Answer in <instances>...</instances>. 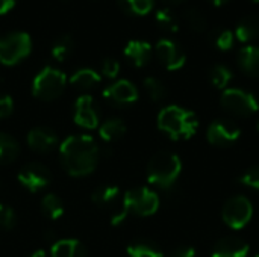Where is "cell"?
Wrapping results in <instances>:
<instances>
[{"label": "cell", "instance_id": "6da1fadb", "mask_svg": "<svg viewBox=\"0 0 259 257\" xmlns=\"http://www.w3.org/2000/svg\"><path fill=\"white\" fill-rule=\"evenodd\" d=\"M64 170L73 177H82L94 171L99 162V147L90 135H73L59 147Z\"/></svg>", "mask_w": 259, "mask_h": 257}, {"label": "cell", "instance_id": "7a4b0ae2", "mask_svg": "<svg viewBox=\"0 0 259 257\" xmlns=\"http://www.w3.org/2000/svg\"><path fill=\"white\" fill-rule=\"evenodd\" d=\"M158 127L171 139H188L199 129V118L193 111L170 105L158 115Z\"/></svg>", "mask_w": 259, "mask_h": 257}, {"label": "cell", "instance_id": "3957f363", "mask_svg": "<svg viewBox=\"0 0 259 257\" xmlns=\"http://www.w3.org/2000/svg\"><path fill=\"white\" fill-rule=\"evenodd\" d=\"M182 171V162L178 155L170 151H159L155 155L147 165V180L149 183L168 189L178 180Z\"/></svg>", "mask_w": 259, "mask_h": 257}, {"label": "cell", "instance_id": "277c9868", "mask_svg": "<svg viewBox=\"0 0 259 257\" xmlns=\"http://www.w3.org/2000/svg\"><path fill=\"white\" fill-rule=\"evenodd\" d=\"M67 85V77L62 71L53 67H44L32 83V94L44 101L58 98Z\"/></svg>", "mask_w": 259, "mask_h": 257}, {"label": "cell", "instance_id": "5b68a950", "mask_svg": "<svg viewBox=\"0 0 259 257\" xmlns=\"http://www.w3.org/2000/svg\"><path fill=\"white\" fill-rule=\"evenodd\" d=\"M32 50V39L24 32H12L0 38V62L15 65L27 58Z\"/></svg>", "mask_w": 259, "mask_h": 257}, {"label": "cell", "instance_id": "8992f818", "mask_svg": "<svg viewBox=\"0 0 259 257\" xmlns=\"http://www.w3.org/2000/svg\"><path fill=\"white\" fill-rule=\"evenodd\" d=\"M220 103L228 112H231L237 117H243V118L256 114V111L259 109L256 97L252 92L240 89V88L225 89L222 94Z\"/></svg>", "mask_w": 259, "mask_h": 257}, {"label": "cell", "instance_id": "52a82bcc", "mask_svg": "<svg viewBox=\"0 0 259 257\" xmlns=\"http://www.w3.org/2000/svg\"><path fill=\"white\" fill-rule=\"evenodd\" d=\"M253 215V208L249 198L237 195L229 198L223 206V221L234 230H240L249 224Z\"/></svg>", "mask_w": 259, "mask_h": 257}, {"label": "cell", "instance_id": "ba28073f", "mask_svg": "<svg viewBox=\"0 0 259 257\" xmlns=\"http://www.w3.org/2000/svg\"><path fill=\"white\" fill-rule=\"evenodd\" d=\"M127 209L140 217L153 215L159 208V197L149 188H134L123 197Z\"/></svg>", "mask_w": 259, "mask_h": 257}, {"label": "cell", "instance_id": "9c48e42d", "mask_svg": "<svg viewBox=\"0 0 259 257\" xmlns=\"http://www.w3.org/2000/svg\"><path fill=\"white\" fill-rule=\"evenodd\" d=\"M240 135H241L240 127L231 120H217L211 123L206 133L208 141L217 147H228L234 144L235 141H238Z\"/></svg>", "mask_w": 259, "mask_h": 257}, {"label": "cell", "instance_id": "30bf717a", "mask_svg": "<svg viewBox=\"0 0 259 257\" xmlns=\"http://www.w3.org/2000/svg\"><path fill=\"white\" fill-rule=\"evenodd\" d=\"M17 177H18V182L21 183V186H24L30 192L41 191L50 182L49 170L38 162H30V164L24 165L20 170Z\"/></svg>", "mask_w": 259, "mask_h": 257}, {"label": "cell", "instance_id": "8fae6325", "mask_svg": "<svg viewBox=\"0 0 259 257\" xmlns=\"http://www.w3.org/2000/svg\"><path fill=\"white\" fill-rule=\"evenodd\" d=\"M155 50H156L158 59L161 61V64L167 70H179V68L184 67L187 56H185V52L182 50V47L178 42L164 38V39L158 41Z\"/></svg>", "mask_w": 259, "mask_h": 257}, {"label": "cell", "instance_id": "7c38bea8", "mask_svg": "<svg viewBox=\"0 0 259 257\" xmlns=\"http://www.w3.org/2000/svg\"><path fill=\"white\" fill-rule=\"evenodd\" d=\"M103 97L108 101H111L112 105L124 106V105L135 103L138 100V91L132 82L121 79V80H117L115 83L109 85L103 91Z\"/></svg>", "mask_w": 259, "mask_h": 257}, {"label": "cell", "instance_id": "4fadbf2b", "mask_svg": "<svg viewBox=\"0 0 259 257\" xmlns=\"http://www.w3.org/2000/svg\"><path fill=\"white\" fill-rule=\"evenodd\" d=\"M74 121L85 129H96L99 124V115L94 109L93 98L90 95H80L74 103Z\"/></svg>", "mask_w": 259, "mask_h": 257}, {"label": "cell", "instance_id": "5bb4252c", "mask_svg": "<svg viewBox=\"0 0 259 257\" xmlns=\"http://www.w3.org/2000/svg\"><path fill=\"white\" fill-rule=\"evenodd\" d=\"M27 144L33 151L47 153L58 145V135L49 127H35L27 135Z\"/></svg>", "mask_w": 259, "mask_h": 257}, {"label": "cell", "instance_id": "9a60e30c", "mask_svg": "<svg viewBox=\"0 0 259 257\" xmlns=\"http://www.w3.org/2000/svg\"><path fill=\"white\" fill-rule=\"evenodd\" d=\"M249 250V245L243 239L228 236L215 244L212 257H247Z\"/></svg>", "mask_w": 259, "mask_h": 257}, {"label": "cell", "instance_id": "2e32d148", "mask_svg": "<svg viewBox=\"0 0 259 257\" xmlns=\"http://www.w3.org/2000/svg\"><path fill=\"white\" fill-rule=\"evenodd\" d=\"M124 56L135 67H144L152 58V45L146 41L134 39V41L127 42V45L124 48Z\"/></svg>", "mask_w": 259, "mask_h": 257}, {"label": "cell", "instance_id": "e0dca14e", "mask_svg": "<svg viewBox=\"0 0 259 257\" xmlns=\"http://www.w3.org/2000/svg\"><path fill=\"white\" fill-rule=\"evenodd\" d=\"M238 65L240 68L252 76V77H259V47L256 45H247L243 47L238 52Z\"/></svg>", "mask_w": 259, "mask_h": 257}, {"label": "cell", "instance_id": "ac0fdd59", "mask_svg": "<svg viewBox=\"0 0 259 257\" xmlns=\"http://www.w3.org/2000/svg\"><path fill=\"white\" fill-rule=\"evenodd\" d=\"M52 257H87L85 247L76 239H61L52 245Z\"/></svg>", "mask_w": 259, "mask_h": 257}, {"label": "cell", "instance_id": "d6986e66", "mask_svg": "<svg viewBox=\"0 0 259 257\" xmlns=\"http://www.w3.org/2000/svg\"><path fill=\"white\" fill-rule=\"evenodd\" d=\"M235 36L241 42H250L259 36V17L258 15H247L240 20L237 24Z\"/></svg>", "mask_w": 259, "mask_h": 257}, {"label": "cell", "instance_id": "ffe728a7", "mask_svg": "<svg viewBox=\"0 0 259 257\" xmlns=\"http://www.w3.org/2000/svg\"><path fill=\"white\" fill-rule=\"evenodd\" d=\"M126 130L127 129H126V124L123 120L111 118L99 127V135L105 142H114V141H118L120 138H123Z\"/></svg>", "mask_w": 259, "mask_h": 257}, {"label": "cell", "instance_id": "44dd1931", "mask_svg": "<svg viewBox=\"0 0 259 257\" xmlns=\"http://www.w3.org/2000/svg\"><path fill=\"white\" fill-rule=\"evenodd\" d=\"M127 256L129 257H164L161 248L147 239H140L132 242L127 247Z\"/></svg>", "mask_w": 259, "mask_h": 257}, {"label": "cell", "instance_id": "7402d4cb", "mask_svg": "<svg viewBox=\"0 0 259 257\" xmlns=\"http://www.w3.org/2000/svg\"><path fill=\"white\" fill-rule=\"evenodd\" d=\"M99 82H100V76L91 68H80L70 77V83L77 89H91Z\"/></svg>", "mask_w": 259, "mask_h": 257}, {"label": "cell", "instance_id": "603a6c76", "mask_svg": "<svg viewBox=\"0 0 259 257\" xmlns=\"http://www.w3.org/2000/svg\"><path fill=\"white\" fill-rule=\"evenodd\" d=\"M120 189L118 186L114 185H105V186H99L93 194H91V200L94 204L105 208V206H111L117 198H118Z\"/></svg>", "mask_w": 259, "mask_h": 257}, {"label": "cell", "instance_id": "cb8c5ba5", "mask_svg": "<svg viewBox=\"0 0 259 257\" xmlns=\"http://www.w3.org/2000/svg\"><path fill=\"white\" fill-rule=\"evenodd\" d=\"M18 153H20L18 142L12 136L6 133H0V164H9L15 161Z\"/></svg>", "mask_w": 259, "mask_h": 257}, {"label": "cell", "instance_id": "d4e9b609", "mask_svg": "<svg viewBox=\"0 0 259 257\" xmlns=\"http://www.w3.org/2000/svg\"><path fill=\"white\" fill-rule=\"evenodd\" d=\"M184 20H185L187 26L196 33L206 32V29H208V20H206L205 14L200 9H197L196 6L188 8L184 12Z\"/></svg>", "mask_w": 259, "mask_h": 257}, {"label": "cell", "instance_id": "484cf974", "mask_svg": "<svg viewBox=\"0 0 259 257\" xmlns=\"http://www.w3.org/2000/svg\"><path fill=\"white\" fill-rule=\"evenodd\" d=\"M211 36V41L212 44L219 48V50H231L234 47V39H235V35L232 30L229 29H225V27H215L211 30L209 33Z\"/></svg>", "mask_w": 259, "mask_h": 257}, {"label": "cell", "instance_id": "4316f807", "mask_svg": "<svg viewBox=\"0 0 259 257\" xmlns=\"http://www.w3.org/2000/svg\"><path fill=\"white\" fill-rule=\"evenodd\" d=\"M41 211L50 220H58L64 214V204L55 194H47L41 201Z\"/></svg>", "mask_w": 259, "mask_h": 257}, {"label": "cell", "instance_id": "83f0119b", "mask_svg": "<svg viewBox=\"0 0 259 257\" xmlns=\"http://www.w3.org/2000/svg\"><path fill=\"white\" fill-rule=\"evenodd\" d=\"M120 8L132 15H146L152 11L155 0H118Z\"/></svg>", "mask_w": 259, "mask_h": 257}, {"label": "cell", "instance_id": "f1b7e54d", "mask_svg": "<svg viewBox=\"0 0 259 257\" xmlns=\"http://www.w3.org/2000/svg\"><path fill=\"white\" fill-rule=\"evenodd\" d=\"M73 47H74L73 38L68 36V35H62L61 38H58L53 42V45H52V56L58 62H62V61H65L70 56V53L73 52Z\"/></svg>", "mask_w": 259, "mask_h": 257}, {"label": "cell", "instance_id": "f546056e", "mask_svg": "<svg viewBox=\"0 0 259 257\" xmlns=\"http://www.w3.org/2000/svg\"><path fill=\"white\" fill-rule=\"evenodd\" d=\"M156 23L167 32H178L179 29V21L175 15V12L170 8H161L156 11Z\"/></svg>", "mask_w": 259, "mask_h": 257}, {"label": "cell", "instance_id": "4dcf8cb0", "mask_svg": "<svg viewBox=\"0 0 259 257\" xmlns=\"http://www.w3.org/2000/svg\"><path fill=\"white\" fill-rule=\"evenodd\" d=\"M209 77H211V83L215 88L225 89L232 79V71L226 65H215V67H212Z\"/></svg>", "mask_w": 259, "mask_h": 257}, {"label": "cell", "instance_id": "1f68e13d", "mask_svg": "<svg viewBox=\"0 0 259 257\" xmlns=\"http://www.w3.org/2000/svg\"><path fill=\"white\" fill-rule=\"evenodd\" d=\"M144 89H146L147 95L150 97V100H153V101H161L167 95V89H165L164 83L156 77H146Z\"/></svg>", "mask_w": 259, "mask_h": 257}, {"label": "cell", "instance_id": "d6a6232c", "mask_svg": "<svg viewBox=\"0 0 259 257\" xmlns=\"http://www.w3.org/2000/svg\"><path fill=\"white\" fill-rule=\"evenodd\" d=\"M240 182L244 186H249V188H252L255 191H259V165L246 170L243 173V176L240 177Z\"/></svg>", "mask_w": 259, "mask_h": 257}, {"label": "cell", "instance_id": "836d02e7", "mask_svg": "<svg viewBox=\"0 0 259 257\" xmlns=\"http://www.w3.org/2000/svg\"><path fill=\"white\" fill-rule=\"evenodd\" d=\"M15 226V212L5 204H0V227L2 229H12Z\"/></svg>", "mask_w": 259, "mask_h": 257}, {"label": "cell", "instance_id": "e575fe53", "mask_svg": "<svg viewBox=\"0 0 259 257\" xmlns=\"http://www.w3.org/2000/svg\"><path fill=\"white\" fill-rule=\"evenodd\" d=\"M120 73V64L117 59H112V58H106L102 64V74L105 77H109V79H114L117 77V74Z\"/></svg>", "mask_w": 259, "mask_h": 257}, {"label": "cell", "instance_id": "d590c367", "mask_svg": "<svg viewBox=\"0 0 259 257\" xmlns=\"http://www.w3.org/2000/svg\"><path fill=\"white\" fill-rule=\"evenodd\" d=\"M14 111V101L9 95L0 97V118H6Z\"/></svg>", "mask_w": 259, "mask_h": 257}, {"label": "cell", "instance_id": "8d00e7d4", "mask_svg": "<svg viewBox=\"0 0 259 257\" xmlns=\"http://www.w3.org/2000/svg\"><path fill=\"white\" fill-rule=\"evenodd\" d=\"M170 257H196V251L193 247H182L176 250Z\"/></svg>", "mask_w": 259, "mask_h": 257}, {"label": "cell", "instance_id": "74e56055", "mask_svg": "<svg viewBox=\"0 0 259 257\" xmlns=\"http://www.w3.org/2000/svg\"><path fill=\"white\" fill-rule=\"evenodd\" d=\"M17 0H0V15L9 12L15 6Z\"/></svg>", "mask_w": 259, "mask_h": 257}, {"label": "cell", "instance_id": "f35d334b", "mask_svg": "<svg viewBox=\"0 0 259 257\" xmlns=\"http://www.w3.org/2000/svg\"><path fill=\"white\" fill-rule=\"evenodd\" d=\"M209 3H212V5H215V6H223V5H226L229 0H208Z\"/></svg>", "mask_w": 259, "mask_h": 257}, {"label": "cell", "instance_id": "ab89813d", "mask_svg": "<svg viewBox=\"0 0 259 257\" xmlns=\"http://www.w3.org/2000/svg\"><path fill=\"white\" fill-rule=\"evenodd\" d=\"M30 257H47V254H46V251H44V250H38V251H35V253H33Z\"/></svg>", "mask_w": 259, "mask_h": 257}, {"label": "cell", "instance_id": "60d3db41", "mask_svg": "<svg viewBox=\"0 0 259 257\" xmlns=\"http://www.w3.org/2000/svg\"><path fill=\"white\" fill-rule=\"evenodd\" d=\"M252 2H256V3H258V2H259V0H252Z\"/></svg>", "mask_w": 259, "mask_h": 257}, {"label": "cell", "instance_id": "b9f144b4", "mask_svg": "<svg viewBox=\"0 0 259 257\" xmlns=\"http://www.w3.org/2000/svg\"><path fill=\"white\" fill-rule=\"evenodd\" d=\"M173 2H181V0H173Z\"/></svg>", "mask_w": 259, "mask_h": 257}, {"label": "cell", "instance_id": "7bdbcfd3", "mask_svg": "<svg viewBox=\"0 0 259 257\" xmlns=\"http://www.w3.org/2000/svg\"><path fill=\"white\" fill-rule=\"evenodd\" d=\"M258 130H259V121H258Z\"/></svg>", "mask_w": 259, "mask_h": 257}, {"label": "cell", "instance_id": "ee69618b", "mask_svg": "<svg viewBox=\"0 0 259 257\" xmlns=\"http://www.w3.org/2000/svg\"><path fill=\"white\" fill-rule=\"evenodd\" d=\"M255 257H259V254H256V256H255Z\"/></svg>", "mask_w": 259, "mask_h": 257}]
</instances>
